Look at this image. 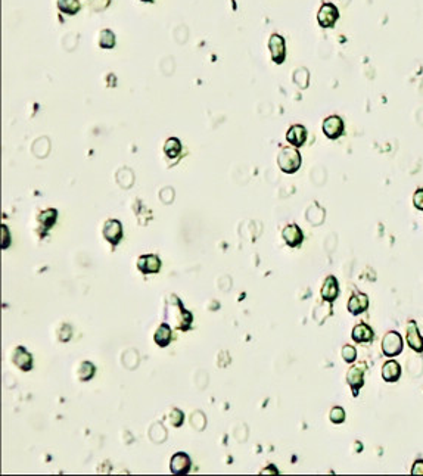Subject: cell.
Segmentation results:
<instances>
[{"label": "cell", "mask_w": 423, "mask_h": 476, "mask_svg": "<svg viewBox=\"0 0 423 476\" xmlns=\"http://www.w3.org/2000/svg\"><path fill=\"white\" fill-rule=\"evenodd\" d=\"M277 165L286 174H294L301 167V154L295 146H285L277 155Z\"/></svg>", "instance_id": "obj_2"}, {"label": "cell", "mask_w": 423, "mask_h": 476, "mask_svg": "<svg viewBox=\"0 0 423 476\" xmlns=\"http://www.w3.org/2000/svg\"><path fill=\"white\" fill-rule=\"evenodd\" d=\"M56 217H58V212H56L55 209H46V211L40 212L39 221L41 226H44L46 229H49V227H52V226L55 224Z\"/></svg>", "instance_id": "obj_23"}, {"label": "cell", "mask_w": 423, "mask_h": 476, "mask_svg": "<svg viewBox=\"0 0 423 476\" xmlns=\"http://www.w3.org/2000/svg\"><path fill=\"white\" fill-rule=\"evenodd\" d=\"M277 475L279 472H277V469L274 467V466H269V467H266V469H263V472H261V475Z\"/></svg>", "instance_id": "obj_31"}, {"label": "cell", "mask_w": 423, "mask_h": 476, "mask_svg": "<svg viewBox=\"0 0 423 476\" xmlns=\"http://www.w3.org/2000/svg\"><path fill=\"white\" fill-rule=\"evenodd\" d=\"M329 419L334 425H341L344 423L346 419V413L342 407H334L329 413Z\"/></svg>", "instance_id": "obj_25"}, {"label": "cell", "mask_w": 423, "mask_h": 476, "mask_svg": "<svg viewBox=\"0 0 423 476\" xmlns=\"http://www.w3.org/2000/svg\"><path fill=\"white\" fill-rule=\"evenodd\" d=\"M192 467V460L186 453H177L171 457L170 470L173 475H186Z\"/></svg>", "instance_id": "obj_8"}, {"label": "cell", "mask_w": 423, "mask_h": 476, "mask_svg": "<svg viewBox=\"0 0 423 476\" xmlns=\"http://www.w3.org/2000/svg\"><path fill=\"white\" fill-rule=\"evenodd\" d=\"M167 310L173 311L167 313V317L170 320L174 322V326L179 327L181 330H187L192 324V314L187 310L183 307V304L180 302V299L176 295H171L167 299Z\"/></svg>", "instance_id": "obj_1"}, {"label": "cell", "mask_w": 423, "mask_h": 476, "mask_svg": "<svg viewBox=\"0 0 423 476\" xmlns=\"http://www.w3.org/2000/svg\"><path fill=\"white\" fill-rule=\"evenodd\" d=\"M12 363L21 370L28 372L33 369V357L24 347H16L12 352Z\"/></svg>", "instance_id": "obj_12"}, {"label": "cell", "mask_w": 423, "mask_h": 476, "mask_svg": "<svg viewBox=\"0 0 423 476\" xmlns=\"http://www.w3.org/2000/svg\"><path fill=\"white\" fill-rule=\"evenodd\" d=\"M342 359L348 364L354 363V361L357 360V349L353 345H344L342 347Z\"/></svg>", "instance_id": "obj_26"}, {"label": "cell", "mask_w": 423, "mask_h": 476, "mask_svg": "<svg viewBox=\"0 0 423 476\" xmlns=\"http://www.w3.org/2000/svg\"><path fill=\"white\" fill-rule=\"evenodd\" d=\"M413 205L416 209L423 211V187L417 189L416 192L413 193Z\"/></svg>", "instance_id": "obj_27"}, {"label": "cell", "mask_w": 423, "mask_h": 476, "mask_svg": "<svg viewBox=\"0 0 423 476\" xmlns=\"http://www.w3.org/2000/svg\"><path fill=\"white\" fill-rule=\"evenodd\" d=\"M2 233H3V239H2V248L3 249H6L8 248V245L11 244V237H9V234H8V227L3 224L2 226Z\"/></svg>", "instance_id": "obj_30"}, {"label": "cell", "mask_w": 423, "mask_h": 476, "mask_svg": "<svg viewBox=\"0 0 423 476\" xmlns=\"http://www.w3.org/2000/svg\"><path fill=\"white\" fill-rule=\"evenodd\" d=\"M103 237L111 245H118L123 237V226L118 220H108L103 224Z\"/></svg>", "instance_id": "obj_9"}, {"label": "cell", "mask_w": 423, "mask_h": 476, "mask_svg": "<svg viewBox=\"0 0 423 476\" xmlns=\"http://www.w3.org/2000/svg\"><path fill=\"white\" fill-rule=\"evenodd\" d=\"M367 366L364 363H359L356 366H351L348 373H346V384L349 385L353 395L357 397L360 389L364 385V372H366Z\"/></svg>", "instance_id": "obj_4"}, {"label": "cell", "mask_w": 423, "mask_h": 476, "mask_svg": "<svg viewBox=\"0 0 423 476\" xmlns=\"http://www.w3.org/2000/svg\"><path fill=\"white\" fill-rule=\"evenodd\" d=\"M283 241L291 248H298L304 241V233L296 224H288L282 230Z\"/></svg>", "instance_id": "obj_11"}, {"label": "cell", "mask_w": 423, "mask_h": 476, "mask_svg": "<svg viewBox=\"0 0 423 476\" xmlns=\"http://www.w3.org/2000/svg\"><path fill=\"white\" fill-rule=\"evenodd\" d=\"M58 8L61 12L66 15H76L80 11V2L78 0H58Z\"/></svg>", "instance_id": "obj_21"}, {"label": "cell", "mask_w": 423, "mask_h": 476, "mask_svg": "<svg viewBox=\"0 0 423 476\" xmlns=\"http://www.w3.org/2000/svg\"><path fill=\"white\" fill-rule=\"evenodd\" d=\"M320 294H321V298H323L324 301H327V302H334L335 299L338 298V295H339V284H338L336 277H334V276L326 277L324 283H323V286H321Z\"/></svg>", "instance_id": "obj_17"}, {"label": "cell", "mask_w": 423, "mask_h": 476, "mask_svg": "<svg viewBox=\"0 0 423 476\" xmlns=\"http://www.w3.org/2000/svg\"><path fill=\"white\" fill-rule=\"evenodd\" d=\"M286 140L291 146L301 148L307 140V130L301 124H294L286 131Z\"/></svg>", "instance_id": "obj_13"}, {"label": "cell", "mask_w": 423, "mask_h": 476, "mask_svg": "<svg viewBox=\"0 0 423 476\" xmlns=\"http://www.w3.org/2000/svg\"><path fill=\"white\" fill-rule=\"evenodd\" d=\"M99 46L102 49H112L115 46V34L111 30H102L99 34Z\"/></svg>", "instance_id": "obj_22"}, {"label": "cell", "mask_w": 423, "mask_h": 476, "mask_svg": "<svg viewBox=\"0 0 423 476\" xmlns=\"http://www.w3.org/2000/svg\"><path fill=\"white\" fill-rule=\"evenodd\" d=\"M143 2H152V0H143Z\"/></svg>", "instance_id": "obj_32"}, {"label": "cell", "mask_w": 423, "mask_h": 476, "mask_svg": "<svg viewBox=\"0 0 423 476\" xmlns=\"http://www.w3.org/2000/svg\"><path fill=\"white\" fill-rule=\"evenodd\" d=\"M171 338H173V332H171V327L162 323L159 324V327L156 329V332L154 335V341L156 342L158 347H167L168 344L171 342Z\"/></svg>", "instance_id": "obj_19"}, {"label": "cell", "mask_w": 423, "mask_h": 476, "mask_svg": "<svg viewBox=\"0 0 423 476\" xmlns=\"http://www.w3.org/2000/svg\"><path fill=\"white\" fill-rule=\"evenodd\" d=\"M164 152L171 159L177 158L180 152H181V143H180L179 139L177 137H170L166 142V145H164Z\"/></svg>", "instance_id": "obj_20"}, {"label": "cell", "mask_w": 423, "mask_h": 476, "mask_svg": "<svg viewBox=\"0 0 423 476\" xmlns=\"http://www.w3.org/2000/svg\"><path fill=\"white\" fill-rule=\"evenodd\" d=\"M321 129H323V133L327 139L336 140L344 134L345 124H344V120L339 115H329L327 118H324Z\"/></svg>", "instance_id": "obj_5"}, {"label": "cell", "mask_w": 423, "mask_h": 476, "mask_svg": "<svg viewBox=\"0 0 423 476\" xmlns=\"http://www.w3.org/2000/svg\"><path fill=\"white\" fill-rule=\"evenodd\" d=\"M351 338L357 344H369V342H372L373 338H374V332H373V329L369 324L359 323L357 326H354Z\"/></svg>", "instance_id": "obj_16"}, {"label": "cell", "mask_w": 423, "mask_h": 476, "mask_svg": "<svg viewBox=\"0 0 423 476\" xmlns=\"http://www.w3.org/2000/svg\"><path fill=\"white\" fill-rule=\"evenodd\" d=\"M109 2L111 0H87V3H89V6L91 9H95V11H102V9H106L108 8V5H109Z\"/></svg>", "instance_id": "obj_28"}, {"label": "cell", "mask_w": 423, "mask_h": 476, "mask_svg": "<svg viewBox=\"0 0 423 476\" xmlns=\"http://www.w3.org/2000/svg\"><path fill=\"white\" fill-rule=\"evenodd\" d=\"M406 341L409 344V347L416 351V352H423V338L420 336L419 327L414 320H410L407 323V329H406Z\"/></svg>", "instance_id": "obj_10"}, {"label": "cell", "mask_w": 423, "mask_h": 476, "mask_svg": "<svg viewBox=\"0 0 423 476\" xmlns=\"http://www.w3.org/2000/svg\"><path fill=\"white\" fill-rule=\"evenodd\" d=\"M411 475L423 476V460H416L411 466Z\"/></svg>", "instance_id": "obj_29"}, {"label": "cell", "mask_w": 423, "mask_h": 476, "mask_svg": "<svg viewBox=\"0 0 423 476\" xmlns=\"http://www.w3.org/2000/svg\"><path fill=\"white\" fill-rule=\"evenodd\" d=\"M339 18V11L334 3H323L317 13V22L323 28H332Z\"/></svg>", "instance_id": "obj_6"}, {"label": "cell", "mask_w": 423, "mask_h": 476, "mask_svg": "<svg viewBox=\"0 0 423 476\" xmlns=\"http://www.w3.org/2000/svg\"><path fill=\"white\" fill-rule=\"evenodd\" d=\"M269 49L270 55H271V59L273 62L277 65H280L285 62V58H286V44H285V39L279 34H271L269 40Z\"/></svg>", "instance_id": "obj_7"}, {"label": "cell", "mask_w": 423, "mask_h": 476, "mask_svg": "<svg viewBox=\"0 0 423 476\" xmlns=\"http://www.w3.org/2000/svg\"><path fill=\"white\" fill-rule=\"evenodd\" d=\"M403 347H404L403 336L395 330L388 332L382 339V352H384V355L389 357V359H394V357L400 355L403 352Z\"/></svg>", "instance_id": "obj_3"}, {"label": "cell", "mask_w": 423, "mask_h": 476, "mask_svg": "<svg viewBox=\"0 0 423 476\" xmlns=\"http://www.w3.org/2000/svg\"><path fill=\"white\" fill-rule=\"evenodd\" d=\"M137 269L145 273V274H154L161 270V259L154 255V254H148V255H142L137 261Z\"/></svg>", "instance_id": "obj_15"}, {"label": "cell", "mask_w": 423, "mask_h": 476, "mask_svg": "<svg viewBox=\"0 0 423 476\" xmlns=\"http://www.w3.org/2000/svg\"><path fill=\"white\" fill-rule=\"evenodd\" d=\"M95 374V366L90 361L81 363L80 369H78V379L80 380H89Z\"/></svg>", "instance_id": "obj_24"}, {"label": "cell", "mask_w": 423, "mask_h": 476, "mask_svg": "<svg viewBox=\"0 0 423 476\" xmlns=\"http://www.w3.org/2000/svg\"><path fill=\"white\" fill-rule=\"evenodd\" d=\"M369 304H370L369 296L361 292H356L354 295H351L348 301V311L354 316H359L369 308Z\"/></svg>", "instance_id": "obj_14"}, {"label": "cell", "mask_w": 423, "mask_h": 476, "mask_svg": "<svg viewBox=\"0 0 423 476\" xmlns=\"http://www.w3.org/2000/svg\"><path fill=\"white\" fill-rule=\"evenodd\" d=\"M381 374H382V379L385 382H389V384L397 382L401 377V366L395 360H388L382 366Z\"/></svg>", "instance_id": "obj_18"}]
</instances>
